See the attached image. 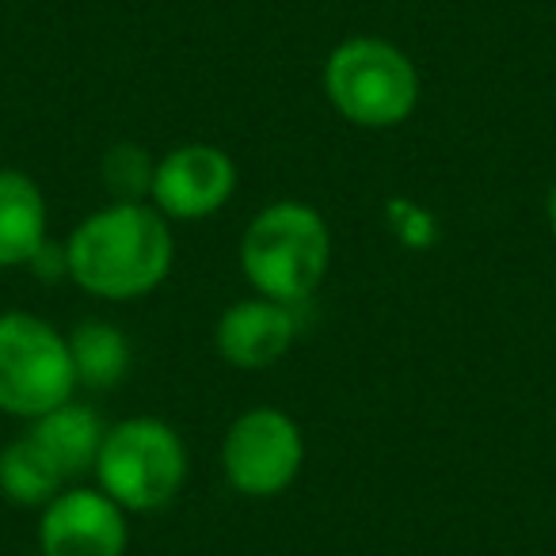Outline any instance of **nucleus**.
<instances>
[{"label":"nucleus","instance_id":"nucleus-1","mask_svg":"<svg viewBox=\"0 0 556 556\" xmlns=\"http://www.w3.org/2000/svg\"><path fill=\"white\" fill-rule=\"evenodd\" d=\"M65 267L85 294L103 302L149 294L172 267L168 222L146 202H111L73 229Z\"/></svg>","mask_w":556,"mask_h":556},{"label":"nucleus","instance_id":"nucleus-2","mask_svg":"<svg viewBox=\"0 0 556 556\" xmlns=\"http://www.w3.org/2000/svg\"><path fill=\"white\" fill-rule=\"evenodd\" d=\"M332 232L305 202H270L252 217L240 240V267L260 298L298 305L325 282Z\"/></svg>","mask_w":556,"mask_h":556},{"label":"nucleus","instance_id":"nucleus-3","mask_svg":"<svg viewBox=\"0 0 556 556\" xmlns=\"http://www.w3.org/2000/svg\"><path fill=\"white\" fill-rule=\"evenodd\" d=\"M325 96L348 123L386 130L401 126L416 111L419 77L401 47L358 35L328 54Z\"/></svg>","mask_w":556,"mask_h":556},{"label":"nucleus","instance_id":"nucleus-4","mask_svg":"<svg viewBox=\"0 0 556 556\" xmlns=\"http://www.w3.org/2000/svg\"><path fill=\"white\" fill-rule=\"evenodd\" d=\"M96 477L123 510H156L184 488L187 450L164 419H126L103 434Z\"/></svg>","mask_w":556,"mask_h":556},{"label":"nucleus","instance_id":"nucleus-5","mask_svg":"<svg viewBox=\"0 0 556 556\" xmlns=\"http://www.w3.org/2000/svg\"><path fill=\"white\" fill-rule=\"evenodd\" d=\"M77 370L70 358V340L31 317L4 313L0 317V412L39 419L58 404L73 401Z\"/></svg>","mask_w":556,"mask_h":556},{"label":"nucleus","instance_id":"nucleus-6","mask_svg":"<svg viewBox=\"0 0 556 556\" xmlns=\"http://www.w3.org/2000/svg\"><path fill=\"white\" fill-rule=\"evenodd\" d=\"M305 462V439L298 424L278 408H252L232 419L222 442V465L240 495L270 500L287 492Z\"/></svg>","mask_w":556,"mask_h":556},{"label":"nucleus","instance_id":"nucleus-7","mask_svg":"<svg viewBox=\"0 0 556 556\" xmlns=\"http://www.w3.org/2000/svg\"><path fill=\"white\" fill-rule=\"evenodd\" d=\"M237 191V164L214 146H179L164 153L153 168L149 199L164 217L199 222L222 210Z\"/></svg>","mask_w":556,"mask_h":556},{"label":"nucleus","instance_id":"nucleus-8","mask_svg":"<svg viewBox=\"0 0 556 556\" xmlns=\"http://www.w3.org/2000/svg\"><path fill=\"white\" fill-rule=\"evenodd\" d=\"M126 541V515L108 492L73 488L54 495L42 510V556H123Z\"/></svg>","mask_w":556,"mask_h":556},{"label":"nucleus","instance_id":"nucleus-9","mask_svg":"<svg viewBox=\"0 0 556 556\" xmlns=\"http://www.w3.org/2000/svg\"><path fill=\"white\" fill-rule=\"evenodd\" d=\"M298 336V320L290 305L270 298H244L229 305L214 328V343L225 363L240 370H267L270 363L287 355Z\"/></svg>","mask_w":556,"mask_h":556},{"label":"nucleus","instance_id":"nucleus-10","mask_svg":"<svg viewBox=\"0 0 556 556\" xmlns=\"http://www.w3.org/2000/svg\"><path fill=\"white\" fill-rule=\"evenodd\" d=\"M47 248V202L31 176L0 172V267H24Z\"/></svg>","mask_w":556,"mask_h":556},{"label":"nucleus","instance_id":"nucleus-11","mask_svg":"<svg viewBox=\"0 0 556 556\" xmlns=\"http://www.w3.org/2000/svg\"><path fill=\"white\" fill-rule=\"evenodd\" d=\"M27 434L47 450L50 462L62 469V477L73 480V477H80V472L96 469V457H100L103 434L108 431H103L100 416H96L92 408L65 401V404H58L54 412L35 419V427Z\"/></svg>","mask_w":556,"mask_h":556},{"label":"nucleus","instance_id":"nucleus-12","mask_svg":"<svg viewBox=\"0 0 556 556\" xmlns=\"http://www.w3.org/2000/svg\"><path fill=\"white\" fill-rule=\"evenodd\" d=\"M62 469L50 462V454L31 439L9 442L0 450V495L20 507H47L54 495H62Z\"/></svg>","mask_w":556,"mask_h":556},{"label":"nucleus","instance_id":"nucleus-13","mask_svg":"<svg viewBox=\"0 0 556 556\" xmlns=\"http://www.w3.org/2000/svg\"><path fill=\"white\" fill-rule=\"evenodd\" d=\"M70 358L73 370H77V386L111 389L130 366V348H126V336L115 325L88 320L70 336Z\"/></svg>","mask_w":556,"mask_h":556},{"label":"nucleus","instance_id":"nucleus-14","mask_svg":"<svg viewBox=\"0 0 556 556\" xmlns=\"http://www.w3.org/2000/svg\"><path fill=\"white\" fill-rule=\"evenodd\" d=\"M153 168L156 164H149L146 149L115 146L108 153V164H103V176H108L111 191H118V202H138V194L149 191V184H153Z\"/></svg>","mask_w":556,"mask_h":556},{"label":"nucleus","instance_id":"nucleus-15","mask_svg":"<svg viewBox=\"0 0 556 556\" xmlns=\"http://www.w3.org/2000/svg\"><path fill=\"white\" fill-rule=\"evenodd\" d=\"M548 225H553V232H556V184H553V194H548Z\"/></svg>","mask_w":556,"mask_h":556}]
</instances>
